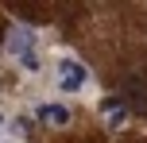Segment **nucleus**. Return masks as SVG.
<instances>
[{"label": "nucleus", "mask_w": 147, "mask_h": 143, "mask_svg": "<svg viewBox=\"0 0 147 143\" xmlns=\"http://www.w3.org/2000/svg\"><path fill=\"white\" fill-rule=\"evenodd\" d=\"M58 85H62V93H81L89 85V70L78 58H58Z\"/></svg>", "instance_id": "1"}, {"label": "nucleus", "mask_w": 147, "mask_h": 143, "mask_svg": "<svg viewBox=\"0 0 147 143\" xmlns=\"http://www.w3.org/2000/svg\"><path fill=\"white\" fill-rule=\"evenodd\" d=\"M8 50L20 54L27 70L39 66V58H35V31H31V27H12V31H8Z\"/></svg>", "instance_id": "2"}, {"label": "nucleus", "mask_w": 147, "mask_h": 143, "mask_svg": "<svg viewBox=\"0 0 147 143\" xmlns=\"http://www.w3.org/2000/svg\"><path fill=\"white\" fill-rule=\"evenodd\" d=\"M35 116L43 124H54V128H66L70 124V108L62 105V101H43V105L35 108Z\"/></svg>", "instance_id": "3"}, {"label": "nucleus", "mask_w": 147, "mask_h": 143, "mask_svg": "<svg viewBox=\"0 0 147 143\" xmlns=\"http://www.w3.org/2000/svg\"><path fill=\"white\" fill-rule=\"evenodd\" d=\"M124 93H128V101H132V108H140V112H147V77L132 74V77L124 81Z\"/></svg>", "instance_id": "4"}, {"label": "nucleus", "mask_w": 147, "mask_h": 143, "mask_svg": "<svg viewBox=\"0 0 147 143\" xmlns=\"http://www.w3.org/2000/svg\"><path fill=\"white\" fill-rule=\"evenodd\" d=\"M101 112H105V120H109L112 128H116V124H124V105H120V101H105Z\"/></svg>", "instance_id": "5"}]
</instances>
